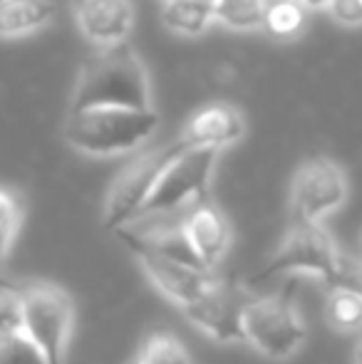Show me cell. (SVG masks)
I'll use <instances>...</instances> for the list:
<instances>
[{
    "label": "cell",
    "mask_w": 362,
    "mask_h": 364,
    "mask_svg": "<svg viewBox=\"0 0 362 364\" xmlns=\"http://www.w3.org/2000/svg\"><path fill=\"white\" fill-rule=\"evenodd\" d=\"M87 107H151L147 70L127 43L100 48L82 68L70 109Z\"/></svg>",
    "instance_id": "cell-1"
},
{
    "label": "cell",
    "mask_w": 362,
    "mask_h": 364,
    "mask_svg": "<svg viewBox=\"0 0 362 364\" xmlns=\"http://www.w3.org/2000/svg\"><path fill=\"white\" fill-rule=\"evenodd\" d=\"M159 129L154 107H87L70 109L65 119V139L87 156H119L137 151Z\"/></svg>",
    "instance_id": "cell-2"
},
{
    "label": "cell",
    "mask_w": 362,
    "mask_h": 364,
    "mask_svg": "<svg viewBox=\"0 0 362 364\" xmlns=\"http://www.w3.org/2000/svg\"><path fill=\"white\" fill-rule=\"evenodd\" d=\"M243 337L271 360H288L308 340V327L288 292L248 300L243 307Z\"/></svg>",
    "instance_id": "cell-3"
},
{
    "label": "cell",
    "mask_w": 362,
    "mask_h": 364,
    "mask_svg": "<svg viewBox=\"0 0 362 364\" xmlns=\"http://www.w3.org/2000/svg\"><path fill=\"white\" fill-rule=\"evenodd\" d=\"M340 250L323 223H295L285 233L283 243L271 255L266 265L251 278V283H266L275 275H313L325 285L338 268Z\"/></svg>",
    "instance_id": "cell-4"
},
{
    "label": "cell",
    "mask_w": 362,
    "mask_h": 364,
    "mask_svg": "<svg viewBox=\"0 0 362 364\" xmlns=\"http://www.w3.org/2000/svg\"><path fill=\"white\" fill-rule=\"evenodd\" d=\"M186 149L183 139L179 136L171 144H164L159 149L144 151L115 178L107 196L105 206V228L107 230H119L127 223L139 218L142 206L147 203V198L151 196L156 181L161 178L164 168L174 161L176 156Z\"/></svg>",
    "instance_id": "cell-5"
},
{
    "label": "cell",
    "mask_w": 362,
    "mask_h": 364,
    "mask_svg": "<svg viewBox=\"0 0 362 364\" xmlns=\"http://www.w3.org/2000/svg\"><path fill=\"white\" fill-rule=\"evenodd\" d=\"M73 300L55 285L23 288V332L45 355L48 364H63L73 335Z\"/></svg>",
    "instance_id": "cell-6"
},
{
    "label": "cell",
    "mask_w": 362,
    "mask_h": 364,
    "mask_svg": "<svg viewBox=\"0 0 362 364\" xmlns=\"http://www.w3.org/2000/svg\"><path fill=\"white\" fill-rule=\"evenodd\" d=\"M216 149H193L186 146L156 181L151 196L142 206L139 218L169 213L186 203H201L206 198L213 168H216Z\"/></svg>",
    "instance_id": "cell-7"
},
{
    "label": "cell",
    "mask_w": 362,
    "mask_h": 364,
    "mask_svg": "<svg viewBox=\"0 0 362 364\" xmlns=\"http://www.w3.org/2000/svg\"><path fill=\"white\" fill-rule=\"evenodd\" d=\"M348 176L328 156L300 164L290 183V216L295 223H323L348 201Z\"/></svg>",
    "instance_id": "cell-8"
},
{
    "label": "cell",
    "mask_w": 362,
    "mask_h": 364,
    "mask_svg": "<svg viewBox=\"0 0 362 364\" xmlns=\"http://www.w3.org/2000/svg\"><path fill=\"white\" fill-rule=\"evenodd\" d=\"M248 300H241L233 288L223 285L221 280H213L191 305L181 307L183 315L191 325L206 332L211 340L233 345V342H246L243 337V307Z\"/></svg>",
    "instance_id": "cell-9"
},
{
    "label": "cell",
    "mask_w": 362,
    "mask_h": 364,
    "mask_svg": "<svg viewBox=\"0 0 362 364\" xmlns=\"http://www.w3.org/2000/svg\"><path fill=\"white\" fill-rule=\"evenodd\" d=\"M132 253L137 255V260L142 263V268L149 275L151 283L179 307L191 305V302L216 280L213 270L196 268V265L166 258V255H159V253H154V250L137 248V250H132Z\"/></svg>",
    "instance_id": "cell-10"
},
{
    "label": "cell",
    "mask_w": 362,
    "mask_h": 364,
    "mask_svg": "<svg viewBox=\"0 0 362 364\" xmlns=\"http://www.w3.org/2000/svg\"><path fill=\"white\" fill-rule=\"evenodd\" d=\"M80 33L97 48L127 43L134 28V8L129 0H73Z\"/></svg>",
    "instance_id": "cell-11"
},
{
    "label": "cell",
    "mask_w": 362,
    "mask_h": 364,
    "mask_svg": "<svg viewBox=\"0 0 362 364\" xmlns=\"http://www.w3.org/2000/svg\"><path fill=\"white\" fill-rule=\"evenodd\" d=\"M243 134H246V122H243L241 112L226 102H213V105L201 107L196 114H191V119L183 127L181 139L186 146L221 151V149L241 141Z\"/></svg>",
    "instance_id": "cell-12"
},
{
    "label": "cell",
    "mask_w": 362,
    "mask_h": 364,
    "mask_svg": "<svg viewBox=\"0 0 362 364\" xmlns=\"http://www.w3.org/2000/svg\"><path fill=\"white\" fill-rule=\"evenodd\" d=\"M183 230L191 243L196 258L201 260L203 268L213 270L221 258L226 255L231 245V225L223 218L221 211H216L208 203H196L186 218H183Z\"/></svg>",
    "instance_id": "cell-13"
},
{
    "label": "cell",
    "mask_w": 362,
    "mask_h": 364,
    "mask_svg": "<svg viewBox=\"0 0 362 364\" xmlns=\"http://www.w3.org/2000/svg\"><path fill=\"white\" fill-rule=\"evenodd\" d=\"M53 18V0H3L0 3V38H20V35L38 33Z\"/></svg>",
    "instance_id": "cell-14"
},
{
    "label": "cell",
    "mask_w": 362,
    "mask_h": 364,
    "mask_svg": "<svg viewBox=\"0 0 362 364\" xmlns=\"http://www.w3.org/2000/svg\"><path fill=\"white\" fill-rule=\"evenodd\" d=\"M161 23L174 35L198 38V35H203L216 23L213 0H164V5H161Z\"/></svg>",
    "instance_id": "cell-15"
},
{
    "label": "cell",
    "mask_w": 362,
    "mask_h": 364,
    "mask_svg": "<svg viewBox=\"0 0 362 364\" xmlns=\"http://www.w3.org/2000/svg\"><path fill=\"white\" fill-rule=\"evenodd\" d=\"M305 5L300 0H266L263 30L275 40H293L305 30Z\"/></svg>",
    "instance_id": "cell-16"
},
{
    "label": "cell",
    "mask_w": 362,
    "mask_h": 364,
    "mask_svg": "<svg viewBox=\"0 0 362 364\" xmlns=\"http://www.w3.org/2000/svg\"><path fill=\"white\" fill-rule=\"evenodd\" d=\"M216 23L236 33H251L263 28L266 0H213Z\"/></svg>",
    "instance_id": "cell-17"
},
{
    "label": "cell",
    "mask_w": 362,
    "mask_h": 364,
    "mask_svg": "<svg viewBox=\"0 0 362 364\" xmlns=\"http://www.w3.org/2000/svg\"><path fill=\"white\" fill-rule=\"evenodd\" d=\"M325 315L333 330L338 332H360L362 330V297L345 288H330Z\"/></svg>",
    "instance_id": "cell-18"
},
{
    "label": "cell",
    "mask_w": 362,
    "mask_h": 364,
    "mask_svg": "<svg viewBox=\"0 0 362 364\" xmlns=\"http://www.w3.org/2000/svg\"><path fill=\"white\" fill-rule=\"evenodd\" d=\"M142 364H191L188 360V352L183 350V345L176 337L159 332V335H151L147 340L144 350L139 355Z\"/></svg>",
    "instance_id": "cell-19"
},
{
    "label": "cell",
    "mask_w": 362,
    "mask_h": 364,
    "mask_svg": "<svg viewBox=\"0 0 362 364\" xmlns=\"http://www.w3.org/2000/svg\"><path fill=\"white\" fill-rule=\"evenodd\" d=\"M0 364H48V360L25 332H15L0 337Z\"/></svg>",
    "instance_id": "cell-20"
},
{
    "label": "cell",
    "mask_w": 362,
    "mask_h": 364,
    "mask_svg": "<svg viewBox=\"0 0 362 364\" xmlns=\"http://www.w3.org/2000/svg\"><path fill=\"white\" fill-rule=\"evenodd\" d=\"M23 332V290L0 280V337Z\"/></svg>",
    "instance_id": "cell-21"
},
{
    "label": "cell",
    "mask_w": 362,
    "mask_h": 364,
    "mask_svg": "<svg viewBox=\"0 0 362 364\" xmlns=\"http://www.w3.org/2000/svg\"><path fill=\"white\" fill-rule=\"evenodd\" d=\"M20 225V211L15 198L8 191H0V273H3V265L8 260V253L13 248V240L18 235Z\"/></svg>",
    "instance_id": "cell-22"
},
{
    "label": "cell",
    "mask_w": 362,
    "mask_h": 364,
    "mask_svg": "<svg viewBox=\"0 0 362 364\" xmlns=\"http://www.w3.org/2000/svg\"><path fill=\"white\" fill-rule=\"evenodd\" d=\"M328 288H345L350 292H358V295L362 297V258L340 253L338 268H335Z\"/></svg>",
    "instance_id": "cell-23"
},
{
    "label": "cell",
    "mask_w": 362,
    "mask_h": 364,
    "mask_svg": "<svg viewBox=\"0 0 362 364\" xmlns=\"http://www.w3.org/2000/svg\"><path fill=\"white\" fill-rule=\"evenodd\" d=\"M328 10L340 25H362V8L358 0H333Z\"/></svg>",
    "instance_id": "cell-24"
},
{
    "label": "cell",
    "mask_w": 362,
    "mask_h": 364,
    "mask_svg": "<svg viewBox=\"0 0 362 364\" xmlns=\"http://www.w3.org/2000/svg\"><path fill=\"white\" fill-rule=\"evenodd\" d=\"M308 10H323V8H330L333 0H300Z\"/></svg>",
    "instance_id": "cell-25"
},
{
    "label": "cell",
    "mask_w": 362,
    "mask_h": 364,
    "mask_svg": "<svg viewBox=\"0 0 362 364\" xmlns=\"http://www.w3.org/2000/svg\"><path fill=\"white\" fill-rule=\"evenodd\" d=\"M353 364H362V330H360V337L353 347Z\"/></svg>",
    "instance_id": "cell-26"
},
{
    "label": "cell",
    "mask_w": 362,
    "mask_h": 364,
    "mask_svg": "<svg viewBox=\"0 0 362 364\" xmlns=\"http://www.w3.org/2000/svg\"><path fill=\"white\" fill-rule=\"evenodd\" d=\"M358 5H360V8H362V0H358Z\"/></svg>",
    "instance_id": "cell-27"
},
{
    "label": "cell",
    "mask_w": 362,
    "mask_h": 364,
    "mask_svg": "<svg viewBox=\"0 0 362 364\" xmlns=\"http://www.w3.org/2000/svg\"><path fill=\"white\" fill-rule=\"evenodd\" d=\"M134 364H142V362H139V360H137V362H134Z\"/></svg>",
    "instance_id": "cell-28"
},
{
    "label": "cell",
    "mask_w": 362,
    "mask_h": 364,
    "mask_svg": "<svg viewBox=\"0 0 362 364\" xmlns=\"http://www.w3.org/2000/svg\"><path fill=\"white\" fill-rule=\"evenodd\" d=\"M0 3H3V0H0Z\"/></svg>",
    "instance_id": "cell-29"
}]
</instances>
